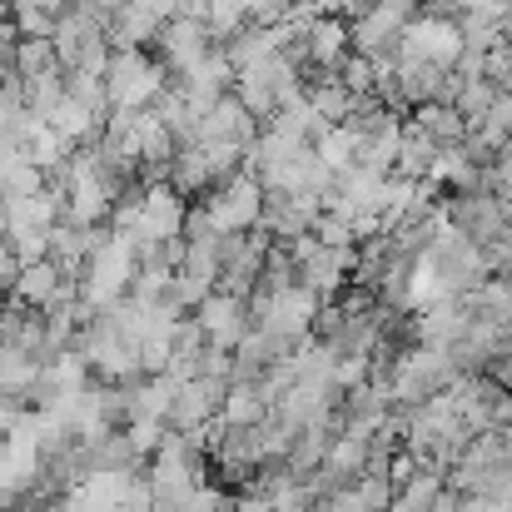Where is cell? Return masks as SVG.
<instances>
[{
  "mask_svg": "<svg viewBox=\"0 0 512 512\" xmlns=\"http://www.w3.org/2000/svg\"><path fill=\"white\" fill-rule=\"evenodd\" d=\"M130 279H135V239H125V234L100 239V249H95V259L85 269V304L115 309L120 294L130 289Z\"/></svg>",
  "mask_w": 512,
  "mask_h": 512,
  "instance_id": "obj_1",
  "label": "cell"
},
{
  "mask_svg": "<svg viewBox=\"0 0 512 512\" xmlns=\"http://www.w3.org/2000/svg\"><path fill=\"white\" fill-rule=\"evenodd\" d=\"M0 5H5V0H0Z\"/></svg>",
  "mask_w": 512,
  "mask_h": 512,
  "instance_id": "obj_12",
  "label": "cell"
},
{
  "mask_svg": "<svg viewBox=\"0 0 512 512\" xmlns=\"http://www.w3.org/2000/svg\"><path fill=\"white\" fill-rule=\"evenodd\" d=\"M10 294H15V304L45 314V309H55V304L65 299V274H60V264H50V259H25L20 274H15V284H10Z\"/></svg>",
  "mask_w": 512,
  "mask_h": 512,
  "instance_id": "obj_5",
  "label": "cell"
},
{
  "mask_svg": "<svg viewBox=\"0 0 512 512\" xmlns=\"http://www.w3.org/2000/svg\"><path fill=\"white\" fill-rule=\"evenodd\" d=\"M259 214H264V194H259V184L254 179H229L214 199H209V229L214 234H239L244 224H259Z\"/></svg>",
  "mask_w": 512,
  "mask_h": 512,
  "instance_id": "obj_4",
  "label": "cell"
},
{
  "mask_svg": "<svg viewBox=\"0 0 512 512\" xmlns=\"http://www.w3.org/2000/svg\"><path fill=\"white\" fill-rule=\"evenodd\" d=\"M160 438H165V418H130V423H125V443H130L135 463H140V458H155Z\"/></svg>",
  "mask_w": 512,
  "mask_h": 512,
  "instance_id": "obj_9",
  "label": "cell"
},
{
  "mask_svg": "<svg viewBox=\"0 0 512 512\" xmlns=\"http://www.w3.org/2000/svg\"><path fill=\"white\" fill-rule=\"evenodd\" d=\"M35 383H40V358L0 348V403H25V398H35Z\"/></svg>",
  "mask_w": 512,
  "mask_h": 512,
  "instance_id": "obj_6",
  "label": "cell"
},
{
  "mask_svg": "<svg viewBox=\"0 0 512 512\" xmlns=\"http://www.w3.org/2000/svg\"><path fill=\"white\" fill-rule=\"evenodd\" d=\"M160 85H165L160 65H150V60L135 55V50H125V55L105 70V95H110L120 110H145L150 100H160Z\"/></svg>",
  "mask_w": 512,
  "mask_h": 512,
  "instance_id": "obj_2",
  "label": "cell"
},
{
  "mask_svg": "<svg viewBox=\"0 0 512 512\" xmlns=\"http://www.w3.org/2000/svg\"><path fill=\"white\" fill-rule=\"evenodd\" d=\"M15 65H20L25 80H45V75H55V65H60L55 40H50V35H25V45L15 50Z\"/></svg>",
  "mask_w": 512,
  "mask_h": 512,
  "instance_id": "obj_8",
  "label": "cell"
},
{
  "mask_svg": "<svg viewBox=\"0 0 512 512\" xmlns=\"http://www.w3.org/2000/svg\"><path fill=\"white\" fill-rule=\"evenodd\" d=\"M194 324H199L204 343H214V348H234V343L249 334V309H244V299H239L234 289H224V294H204V299L194 304Z\"/></svg>",
  "mask_w": 512,
  "mask_h": 512,
  "instance_id": "obj_3",
  "label": "cell"
},
{
  "mask_svg": "<svg viewBox=\"0 0 512 512\" xmlns=\"http://www.w3.org/2000/svg\"><path fill=\"white\" fill-rule=\"evenodd\" d=\"M120 512H155V498H150V483L140 473L125 478V493H120Z\"/></svg>",
  "mask_w": 512,
  "mask_h": 512,
  "instance_id": "obj_11",
  "label": "cell"
},
{
  "mask_svg": "<svg viewBox=\"0 0 512 512\" xmlns=\"http://www.w3.org/2000/svg\"><path fill=\"white\" fill-rule=\"evenodd\" d=\"M165 50H170L174 65H184V70H194L209 50H204V25L199 20H174L170 30H165Z\"/></svg>",
  "mask_w": 512,
  "mask_h": 512,
  "instance_id": "obj_7",
  "label": "cell"
},
{
  "mask_svg": "<svg viewBox=\"0 0 512 512\" xmlns=\"http://www.w3.org/2000/svg\"><path fill=\"white\" fill-rule=\"evenodd\" d=\"M309 50H314L319 60H334V55L343 50V25L339 20H319L314 35H309Z\"/></svg>",
  "mask_w": 512,
  "mask_h": 512,
  "instance_id": "obj_10",
  "label": "cell"
}]
</instances>
